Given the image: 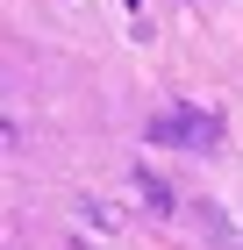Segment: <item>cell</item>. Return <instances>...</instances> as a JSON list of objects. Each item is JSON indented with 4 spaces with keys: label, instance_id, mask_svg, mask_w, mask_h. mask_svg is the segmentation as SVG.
I'll use <instances>...</instances> for the list:
<instances>
[{
    "label": "cell",
    "instance_id": "obj_1",
    "mask_svg": "<svg viewBox=\"0 0 243 250\" xmlns=\"http://www.w3.org/2000/svg\"><path fill=\"white\" fill-rule=\"evenodd\" d=\"M136 186H143L150 214H172V186H165V179H157V172H150V165H143V172H136Z\"/></svg>",
    "mask_w": 243,
    "mask_h": 250
}]
</instances>
